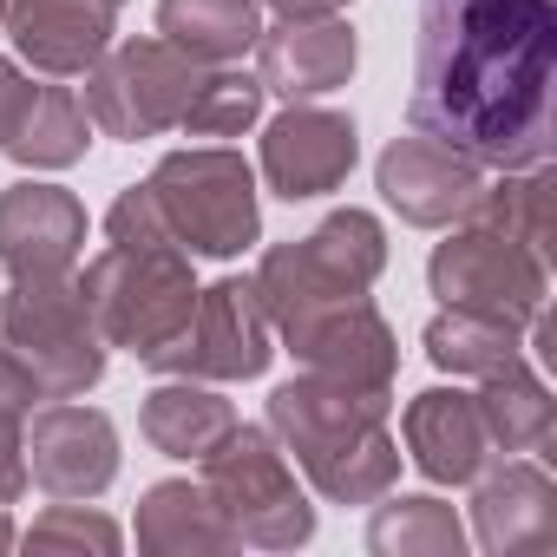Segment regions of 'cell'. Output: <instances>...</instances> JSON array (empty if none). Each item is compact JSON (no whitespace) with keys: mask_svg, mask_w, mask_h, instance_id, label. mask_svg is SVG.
I'll return each instance as SVG.
<instances>
[{"mask_svg":"<svg viewBox=\"0 0 557 557\" xmlns=\"http://www.w3.org/2000/svg\"><path fill=\"white\" fill-rule=\"evenodd\" d=\"M203 79H210V66H197L171 40H125L86 66V119L125 145L158 138V132H184Z\"/></svg>","mask_w":557,"mask_h":557,"instance_id":"obj_7","label":"cell"},{"mask_svg":"<svg viewBox=\"0 0 557 557\" xmlns=\"http://www.w3.org/2000/svg\"><path fill=\"white\" fill-rule=\"evenodd\" d=\"M203 466V492L210 505L223 511V524L236 531V544H256V550H296L315 537V505L302 498L296 472H289V453L275 446L269 426H230L216 453L197 459Z\"/></svg>","mask_w":557,"mask_h":557,"instance_id":"obj_6","label":"cell"},{"mask_svg":"<svg viewBox=\"0 0 557 557\" xmlns=\"http://www.w3.org/2000/svg\"><path fill=\"white\" fill-rule=\"evenodd\" d=\"M269 315L256 302L249 283L223 275V283L197 289V309L190 322L177 329V342L151 361L158 374H184V381H256L269 368Z\"/></svg>","mask_w":557,"mask_h":557,"instance_id":"obj_10","label":"cell"},{"mask_svg":"<svg viewBox=\"0 0 557 557\" xmlns=\"http://www.w3.org/2000/svg\"><path fill=\"white\" fill-rule=\"evenodd\" d=\"M275 14H342L348 0H269Z\"/></svg>","mask_w":557,"mask_h":557,"instance_id":"obj_32","label":"cell"},{"mask_svg":"<svg viewBox=\"0 0 557 557\" xmlns=\"http://www.w3.org/2000/svg\"><path fill=\"white\" fill-rule=\"evenodd\" d=\"M381 269H387V230H381V216H368V210H335V216H322L302 243H275V249L256 262L249 289H256L269 329L283 335V329L302 322L309 309L368 296Z\"/></svg>","mask_w":557,"mask_h":557,"instance_id":"obj_4","label":"cell"},{"mask_svg":"<svg viewBox=\"0 0 557 557\" xmlns=\"http://www.w3.org/2000/svg\"><path fill=\"white\" fill-rule=\"evenodd\" d=\"M14 544V518H8V505H0V550Z\"/></svg>","mask_w":557,"mask_h":557,"instance_id":"obj_33","label":"cell"},{"mask_svg":"<svg viewBox=\"0 0 557 557\" xmlns=\"http://www.w3.org/2000/svg\"><path fill=\"white\" fill-rule=\"evenodd\" d=\"M374 177H381V197H387L407 223H420V230L466 223V216L479 210V197H485V171H479L472 158H459V151L420 138V132L394 138V145L381 151V171H374Z\"/></svg>","mask_w":557,"mask_h":557,"instance_id":"obj_15","label":"cell"},{"mask_svg":"<svg viewBox=\"0 0 557 557\" xmlns=\"http://www.w3.org/2000/svg\"><path fill=\"white\" fill-rule=\"evenodd\" d=\"M262 34L256 0H158V40L197 66H236Z\"/></svg>","mask_w":557,"mask_h":557,"instance_id":"obj_23","label":"cell"},{"mask_svg":"<svg viewBox=\"0 0 557 557\" xmlns=\"http://www.w3.org/2000/svg\"><path fill=\"white\" fill-rule=\"evenodd\" d=\"M79 296H86L106 348H125L145 368L177 342V329L197 309L190 256L171 243H106L79 275Z\"/></svg>","mask_w":557,"mask_h":557,"instance_id":"obj_3","label":"cell"},{"mask_svg":"<svg viewBox=\"0 0 557 557\" xmlns=\"http://www.w3.org/2000/svg\"><path fill=\"white\" fill-rule=\"evenodd\" d=\"M368 550H381V557H459L466 531H459L453 505H440V498H387L368 524Z\"/></svg>","mask_w":557,"mask_h":557,"instance_id":"obj_26","label":"cell"},{"mask_svg":"<svg viewBox=\"0 0 557 557\" xmlns=\"http://www.w3.org/2000/svg\"><path fill=\"white\" fill-rule=\"evenodd\" d=\"M407 459L433 479V485H472L485 466H492V433H485V413H479V394H459V387H426L407 400Z\"/></svg>","mask_w":557,"mask_h":557,"instance_id":"obj_19","label":"cell"},{"mask_svg":"<svg viewBox=\"0 0 557 557\" xmlns=\"http://www.w3.org/2000/svg\"><path fill=\"white\" fill-rule=\"evenodd\" d=\"M472 537L492 557H544L557 544V485L544 466L511 459L472 479Z\"/></svg>","mask_w":557,"mask_h":557,"instance_id":"obj_17","label":"cell"},{"mask_svg":"<svg viewBox=\"0 0 557 557\" xmlns=\"http://www.w3.org/2000/svg\"><path fill=\"white\" fill-rule=\"evenodd\" d=\"M262 119V79L256 73H230V66H210L184 132L190 138H243L249 125Z\"/></svg>","mask_w":557,"mask_h":557,"instance_id":"obj_28","label":"cell"},{"mask_svg":"<svg viewBox=\"0 0 557 557\" xmlns=\"http://www.w3.org/2000/svg\"><path fill=\"white\" fill-rule=\"evenodd\" d=\"M138 426H145V440H151L164 459H203V453H216V446H223V433L236 426V407H230L223 394H210V387H197V381L171 374L164 387H151V394H145Z\"/></svg>","mask_w":557,"mask_h":557,"instance_id":"obj_22","label":"cell"},{"mask_svg":"<svg viewBox=\"0 0 557 557\" xmlns=\"http://www.w3.org/2000/svg\"><path fill=\"white\" fill-rule=\"evenodd\" d=\"M86 249V203L60 184H8L0 190V262L14 283L66 275Z\"/></svg>","mask_w":557,"mask_h":557,"instance_id":"obj_16","label":"cell"},{"mask_svg":"<svg viewBox=\"0 0 557 557\" xmlns=\"http://www.w3.org/2000/svg\"><path fill=\"white\" fill-rule=\"evenodd\" d=\"M145 197L164 223V236L184 249V256H243L256 236H262V210H256V171L223 151V145H203V151H171L151 177H145Z\"/></svg>","mask_w":557,"mask_h":557,"instance_id":"obj_5","label":"cell"},{"mask_svg":"<svg viewBox=\"0 0 557 557\" xmlns=\"http://www.w3.org/2000/svg\"><path fill=\"white\" fill-rule=\"evenodd\" d=\"M550 164H531V171H505V184H485L479 210L485 223H498L505 236H518L524 249H537L550 262V236H557V216H550Z\"/></svg>","mask_w":557,"mask_h":557,"instance_id":"obj_27","label":"cell"},{"mask_svg":"<svg viewBox=\"0 0 557 557\" xmlns=\"http://www.w3.org/2000/svg\"><path fill=\"white\" fill-rule=\"evenodd\" d=\"M21 544L27 550H119V524L86 511V498H53V511L34 518V531Z\"/></svg>","mask_w":557,"mask_h":557,"instance_id":"obj_29","label":"cell"},{"mask_svg":"<svg viewBox=\"0 0 557 557\" xmlns=\"http://www.w3.org/2000/svg\"><path fill=\"white\" fill-rule=\"evenodd\" d=\"M524 348H518V329L498 322V315H472V309H440L426 322V361L446 368V374H498L511 368Z\"/></svg>","mask_w":557,"mask_h":557,"instance_id":"obj_25","label":"cell"},{"mask_svg":"<svg viewBox=\"0 0 557 557\" xmlns=\"http://www.w3.org/2000/svg\"><path fill=\"white\" fill-rule=\"evenodd\" d=\"M426 283L446 309H472V315H498L511 329H531L544 315V296H550V262L537 249H524L518 236H505L498 223L466 216V230L433 249Z\"/></svg>","mask_w":557,"mask_h":557,"instance_id":"obj_9","label":"cell"},{"mask_svg":"<svg viewBox=\"0 0 557 557\" xmlns=\"http://www.w3.org/2000/svg\"><path fill=\"white\" fill-rule=\"evenodd\" d=\"M0 34H8V0H0Z\"/></svg>","mask_w":557,"mask_h":557,"instance_id":"obj_34","label":"cell"},{"mask_svg":"<svg viewBox=\"0 0 557 557\" xmlns=\"http://www.w3.org/2000/svg\"><path fill=\"white\" fill-rule=\"evenodd\" d=\"M125 0H8V34L21 60L47 79H79L119 27Z\"/></svg>","mask_w":557,"mask_h":557,"instance_id":"obj_18","label":"cell"},{"mask_svg":"<svg viewBox=\"0 0 557 557\" xmlns=\"http://www.w3.org/2000/svg\"><path fill=\"white\" fill-rule=\"evenodd\" d=\"M479 413H485V433H492L498 453H550L557 407H550V387L537 381V368H531L524 355H518L511 368L485 374Z\"/></svg>","mask_w":557,"mask_h":557,"instance_id":"obj_24","label":"cell"},{"mask_svg":"<svg viewBox=\"0 0 557 557\" xmlns=\"http://www.w3.org/2000/svg\"><path fill=\"white\" fill-rule=\"evenodd\" d=\"M283 342H289V355H296L309 374H322V381L368 387V394H394L400 348H394V329L381 322V309H374L368 296L309 309L302 322L283 329Z\"/></svg>","mask_w":557,"mask_h":557,"instance_id":"obj_11","label":"cell"},{"mask_svg":"<svg viewBox=\"0 0 557 557\" xmlns=\"http://www.w3.org/2000/svg\"><path fill=\"white\" fill-rule=\"evenodd\" d=\"M0 335L27 361L47 400H79L106 374V335L79 296V283L47 275V283H14L0 302Z\"/></svg>","mask_w":557,"mask_h":557,"instance_id":"obj_8","label":"cell"},{"mask_svg":"<svg viewBox=\"0 0 557 557\" xmlns=\"http://www.w3.org/2000/svg\"><path fill=\"white\" fill-rule=\"evenodd\" d=\"M27 492V420L0 407V505Z\"/></svg>","mask_w":557,"mask_h":557,"instance_id":"obj_30","label":"cell"},{"mask_svg":"<svg viewBox=\"0 0 557 557\" xmlns=\"http://www.w3.org/2000/svg\"><path fill=\"white\" fill-rule=\"evenodd\" d=\"M557 0H420L407 125L479 171L550 164Z\"/></svg>","mask_w":557,"mask_h":557,"instance_id":"obj_1","label":"cell"},{"mask_svg":"<svg viewBox=\"0 0 557 557\" xmlns=\"http://www.w3.org/2000/svg\"><path fill=\"white\" fill-rule=\"evenodd\" d=\"M86 132H92V119L73 99V86L34 79L27 99H21V119H14V132H8L0 151H8L14 164H27V171H66V164L86 158V145H92Z\"/></svg>","mask_w":557,"mask_h":557,"instance_id":"obj_21","label":"cell"},{"mask_svg":"<svg viewBox=\"0 0 557 557\" xmlns=\"http://www.w3.org/2000/svg\"><path fill=\"white\" fill-rule=\"evenodd\" d=\"M387 407H394V394L302 374L269 394V433L283 440V453H296V466L309 472V485L322 498L374 505L400 479V446L387 433Z\"/></svg>","mask_w":557,"mask_h":557,"instance_id":"obj_2","label":"cell"},{"mask_svg":"<svg viewBox=\"0 0 557 557\" xmlns=\"http://www.w3.org/2000/svg\"><path fill=\"white\" fill-rule=\"evenodd\" d=\"M27 479L47 498H99L119 479V426L79 400L27 413Z\"/></svg>","mask_w":557,"mask_h":557,"instance_id":"obj_12","label":"cell"},{"mask_svg":"<svg viewBox=\"0 0 557 557\" xmlns=\"http://www.w3.org/2000/svg\"><path fill=\"white\" fill-rule=\"evenodd\" d=\"M34 400H47V394H40V381L27 374V361H21L14 348H0V407L27 420V413H34Z\"/></svg>","mask_w":557,"mask_h":557,"instance_id":"obj_31","label":"cell"},{"mask_svg":"<svg viewBox=\"0 0 557 557\" xmlns=\"http://www.w3.org/2000/svg\"><path fill=\"white\" fill-rule=\"evenodd\" d=\"M355 158H361L355 119L348 112H329L315 99L309 106H289L283 119H269V132H262V177H269L275 197H289V203L342 190L348 171H355Z\"/></svg>","mask_w":557,"mask_h":557,"instance_id":"obj_13","label":"cell"},{"mask_svg":"<svg viewBox=\"0 0 557 557\" xmlns=\"http://www.w3.org/2000/svg\"><path fill=\"white\" fill-rule=\"evenodd\" d=\"M256 79L262 92L289 99V106H309V99H329L335 86H348L355 73V27L342 14H283L275 27L256 34Z\"/></svg>","mask_w":557,"mask_h":557,"instance_id":"obj_14","label":"cell"},{"mask_svg":"<svg viewBox=\"0 0 557 557\" xmlns=\"http://www.w3.org/2000/svg\"><path fill=\"white\" fill-rule=\"evenodd\" d=\"M138 550H151V557H210V550H236V531L223 524V511L210 505L203 485L164 479L138 505Z\"/></svg>","mask_w":557,"mask_h":557,"instance_id":"obj_20","label":"cell"}]
</instances>
